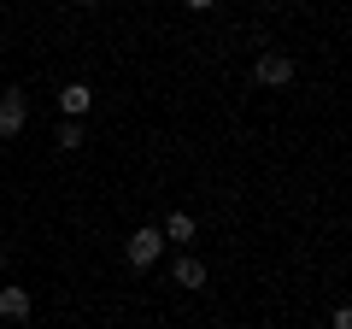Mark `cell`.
Listing matches in <instances>:
<instances>
[{
    "mask_svg": "<svg viewBox=\"0 0 352 329\" xmlns=\"http://www.w3.org/2000/svg\"><path fill=\"white\" fill-rule=\"evenodd\" d=\"M24 124H30V94L24 89H6V94H0V136H6V141L24 136Z\"/></svg>",
    "mask_w": 352,
    "mask_h": 329,
    "instance_id": "6da1fadb",
    "label": "cell"
},
{
    "mask_svg": "<svg viewBox=\"0 0 352 329\" xmlns=\"http://www.w3.org/2000/svg\"><path fill=\"white\" fill-rule=\"evenodd\" d=\"M252 76H258L264 89H288V83H294V59H288V53H276V47H270V53H258Z\"/></svg>",
    "mask_w": 352,
    "mask_h": 329,
    "instance_id": "7a4b0ae2",
    "label": "cell"
},
{
    "mask_svg": "<svg viewBox=\"0 0 352 329\" xmlns=\"http://www.w3.org/2000/svg\"><path fill=\"white\" fill-rule=\"evenodd\" d=\"M124 253H129V265H135V270H153V265H159V253H164V235H159V229H135Z\"/></svg>",
    "mask_w": 352,
    "mask_h": 329,
    "instance_id": "3957f363",
    "label": "cell"
},
{
    "mask_svg": "<svg viewBox=\"0 0 352 329\" xmlns=\"http://www.w3.org/2000/svg\"><path fill=\"white\" fill-rule=\"evenodd\" d=\"M59 106H65V118H88L94 89H88V83H65V89H59Z\"/></svg>",
    "mask_w": 352,
    "mask_h": 329,
    "instance_id": "277c9868",
    "label": "cell"
},
{
    "mask_svg": "<svg viewBox=\"0 0 352 329\" xmlns=\"http://www.w3.org/2000/svg\"><path fill=\"white\" fill-rule=\"evenodd\" d=\"M30 312H36V300H30V288H0V317H12V323H24Z\"/></svg>",
    "mask_w": 352,
    "mask_h": 329,
    "instance_id": "5b68a950",
    "label": "cell"
},
{
    "mask_svg": "<svg viewBox=\"0 0 352 329\" xmlns=\"http://www.w3.org/2000/svg\"><path fill=\"white\" fill-rule=\"evenodd\" d=\"M159 235L182 247V241H194V217H188V212H170V217H164V229H159Z\"/></svg>",
    "mask_w": 352,
    "mask_h": 329,
    "instance_id": "8992f818",
    "label": "cell"
},
{
    "mask_svg": "<svg viewBox=\"0 0 352 329\" xmlns=\"http://www.w3.org/2000/svg\"><path fill=\"white\" fill-rule=\"evenodd\" d=\"M176 288H206V265L200 259H176Z\"/></svg>",
    "mask_w": 352,
    "mask_h": 329,
    "instance_id": "52a82bcc",
    "label": "cell"
},
{
    "mask_svg": "<svg viewBox=\"0 0 352 329\" xmlns=\"http://www.w3.org/2000/svg\"><path fill=\"white\" fill-rule=\"evenodd\" d=\"M59 147H65V153L82 147V118H65V124H59Z\"/></svg>",
    "mask_w": 352,
    "mask_h": 329,
    "instance_id": "ba28073f",
    "label": "cell"
},
{
    "mask_svg": "<svg viewBox=\"0 0 352 329\" xmlns=\"http://www.w3.org/2000/svg\"><path fill=\"white\" fill-rule=\"evenodd\" d=\"M329 329H352V312H346V306H335V317H329Z\"/></svg>",
    "mask_w": 352,
    "mask_h": 329,
    "instance_id": "9c48e42d",
    "label": "cell"
},
{
    "mask_svg": "<svg viewBox=\"0 0 352 329\" xmlns=\"http://www.w3.org/2000/svg\"><path fill=\"white\" fill-rule=\"evenodd\" d=\"M182 6H188V12H212L217 0H182Z\"/></svg>",
    "mask_w": 352,
    "mask_h": 329,
    "instance_id": "30bf717a",
    "label": "cell"
},
{
    "mask_svg": "<svg viewBox=\"0 0 352 329\" xmlns=\"http://www.w3.org/2000/svg\"><path fill=\"white\" fill-rule=\"evenodd\" d=\"M82 6H100V0H82Z\"/></svg>",
    "mask_w": 352,
    "mask_h": 329,
    "instance_id": "8fae6325",
    "label": "cell"
},
{
    "mask_svg": "<svg viewBox=\"0 0 352 329\" xmlns=\"http://www.w3.org/2000/svg\"><path fill=\"white\" fill-rule=\"evenodd\" d=\"M0 259H6V241H0Z\"/></svg>",
    "mask_w": 352,
    "mask_h": 329,
    "instance_id": "7c38bea8",
    "label": "cell"
}]
</instances>
